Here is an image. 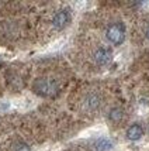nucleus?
Wrapping results in <instances>:
<instances>
[{
	"label": "nucleus",
	"mask_w": 149,
	"mask_h": 151,
	"mask_svg": "<svg viewBox=\"0 0 149 151\" xmlns=\"http://www.w3.org/2000/svg\"><path fill=\"white\" fill-rule=\"evenodd\" d=\"M33 89L34 92L39 95V96H44V98H49V96H55L58 93L59 88H58V83L52 79H46V78H42V79H37L34 82L33 85Z\"/></svg>",
	"instance_id": "nucleus-1"
},
{
	"label": "nucleus",
	"mask_w": 149,
	"mask_h": 151,
	"mask_svg": "<svg viewBox=\"0 0 149 151\" xmlns=\"http://www.w3.org/2000/svg\"><path fill=\"white\" fill-rule=\"evenodd\" d=\"M107 40L110 41L113 45H120L123 44L124 40H125V26L123 23H113L108 26L107 31H106Z\"/></svg>",
	"instance_id": "nucleus-2"
},
{
	"label": "nucleus",
	"mask_w": 149,
	"mask_h": 151,
	"mask_svg": "<svg viewBox=\"0 0 149 151\" xmlns=\"http://www.w3.org/2000/svg\"><path fill=\"white\" fill-rule=\"evenodd\" d=\"M71 23V13L68 10H59L52 19V26L56 30H63Z\"/></svg>",
	"instance_id": "nucleus-3"
},
{
	"label": "nucleus",
	"mask_w": 149,
	"mask_h": 151,
	"mask_svg": "<svg viewBox=\"0 0 149 151\" xmlns=\"http://www.w3.org/2000/svg\"><path fill=\"white\" fill-rule=\"evenodd\" d=\"M93 57H94V61L98 65H108L111 62V59H113V52L107 47H100V48L96 50Z\"/></svg>",
	"instance_id": "nucleus-4"
},
{
	"label": "nucleus",
	"mask_w": 149,
	"mask_h": 151,
	"mask_svg": "<svg viewBox=\"0 0 149 151\" xmlns=\"http://www.w3.org/2000/svg\"><path fill=\"white\" fill-rule=\"evenodd\" d=\"M100 106V96L96 95V93H90L87 95L83 100V107L89 112H94L96 109H98Z\"/></svg>",
	"instance_id": "nucleus-5"
},
{
	"label": "nucleus",
	"mask_w": 149,
	"mask_h": 151,
	"mask_svg": "<svg viewBox=\"0 0 149 151\" xmlns=\"http://www.w3.org/2000/svg\"><path fill=\"white\" fill-rule=\"evenodd\" d=\"M143 136V129L141 124H132L127 130V138L131 141H136Z\"/></svg>",
	"instance_id": "nucleus-6"
},
{
	"label": "nucleus",
	"mask_w": 149,
	"mask_h": 151,
	"mask_svg": "<svg viewBox=\"0 0 149 151\" xmlns=\"http://www.w3.org/2000/svg\"><path fill=\"white\" fill-rule=\"evenodd\" d=\"M124 117V112L123 109H120V107H113L108 113V119H110L113 123H120Z\"/></svg>",
	"instance_id": "nucleus-7"
},
{
	"label": "nucleus",
	"mask_w": 149,
	"mask_h": 151,
	"mask_svg": "<svg viewBox=\"0 0 149 151\" xmlns=\"http://www.w3.org/2000/svg\"><path fill=\"white\" fill-rule=\"evenodd\" d=\"M113 148V143L108 138H98L96 141V150L97 151H108Z\"/></svg>",
	"instance_id": "nucleus-8"
},
{
	"label": "nucleus",
	"mask_w": 149,
	"mask_h": 151,
	"mask_svg": "<svg viewBox=\"0 0 149 151\" xmlns=\"http://www.w3.org/2000/svg\"><path fill=\"white\" fill-rule=\"evenodd\" d=\"M11 148H13V151H30V147H28L26 143H23V141L14 143Z\"/></svg>",
	"instance_id": "nucleus-9"
},
{
	"label": "nucleus",
	"mask_w": 149,
	"mask_h": 151,
	"mask_svg": "<svg viewBox=\"0 0 149 151\" xmlns=\"http://www.w3.org/2000/svg\"><path fill=\"white\" fill-rule=\"evenodd\" d=\"M146 38L149 40V26H148V28H146Z\"/></svg>",
	"instance_id": "nucleus-10"
}]
</instances>
